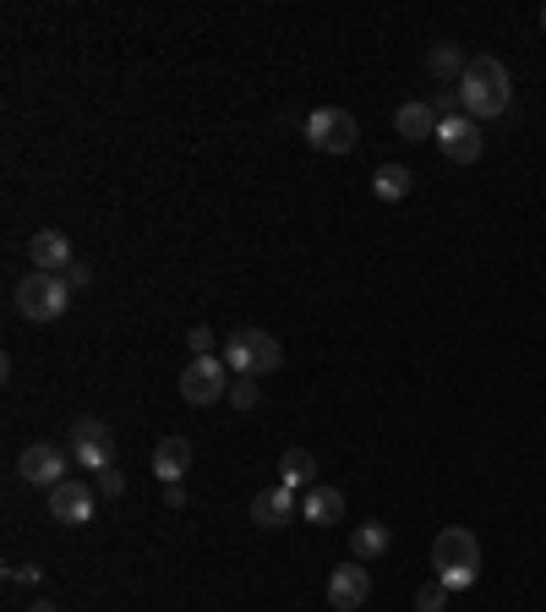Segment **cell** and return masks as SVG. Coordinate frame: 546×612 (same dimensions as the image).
<instances>
[{"label": "cell", "mask_w": 546, "mask_h": 612, "mask_svg": "<svg viewBox=\"0 0 546 612\" xmlns=\"http://www.w3.org/2000/svg\"><path fill=\"white\" fill-rule=\"evenodd\" d=\"M459 105H465L470 121H498V116H509V105H514V77H509V66H503L498 55H476V61L465 66V77H459Z\"/></svg>", "instance_id": "obj_1"}, {"label": "cell", "mask_w": 546, "mask_h": 612, "mask_svg": "<svg viewBox=\"0 0 546 612\" xmlns=\"http://www.w3.org/2000/svg\"><path fill=\"white\" fill-rule=\"evenodd\" d=\"M432 575L448 586V591H470L481 580V547L465 525H448L432 536Z\"/></svg>", "instance_id": "obj_2"}, {"label": "cell", "mask_w": 546, "mask_h": 612, "mask_svg": "<svg viewBox=\"0 0 546 612\" xmlns=\"http://www.w3.org/2000/svg\"><path fill=\"white\" fill-rule=\"evenodd\" d=\"M72 306V280L66 274H28L22 285H17V312L28 317V323H55L61 312Z\"/></svg>", "instance_id": "obj_3"}, {"label": "cell", "mask_w": 546, "mask_h": 612, "mask_svg": "<svg viewBox=\"0 0 546 612\" xmlns=\"http://www.w3.org/2000/svg\"><path fill=\"white\" fill-rule=\"evenodd\" d=\"M225 367L241 372V378H263V372H279L284 367V345L263 334V328H241L230 345H225Z\"/></svg>", "instance_id": "obj_4"}, {"label": "cell", "mask_w": 546, "mask_h": 612, "mask_svg": "<svg viewBox=\"0 0 546 612\" xmlns=\"http://www.w3.org/2000/svg\"><path fill=\"white\" fill-rule=\"evenodd\" d=\"M306 143L317 153H350L361 143V127H356V116L350 110H334V105H323V110H312L306 116Z\"/></svg>", "instance_id": "obj_5"}, {"label": "cell", "mask_w": 546, "mask_h": 612, "mask_svg": "<svg viewBox=\"0 0 546 612\" xmlns=\"http://www.w3.org/2000/svg\"><path fill=\"white\" fill-rule=\"evenodd\" d=\"M225 361L219 356H192L186 372H181V400L186 405H214V400H230V383H225Z\"/></svg>", "instance_id": "obj_6"}, {"label": "cell", "mask_w": 546, "mask_h": 612, "mask_svg": "<svg viewBox=\"0 0 546 612\" xmlns=\"http://www.w3.org/2000/svg\"><path fill=\"white\" fill-rule=\"evenodd\" d=\"M94 503H99V492H94V481H61V487H50V520L55 525H88L94 520Z\"/></svg>", "instance_id": "obj_7"}, {"label": "cell", "mask_w": 546, "mask_h": 612, "mask_svg": "<svg viewBox=\"0 0 546 612\" xmlns=\"http://www.w3.org/2000/svg\"><path fill=\"white\" fill-rule=\"evenodd\" d=\"M367 597H372V575H367L361 558H350V564H339V569L328 575V608L334 612H361Z\"/></svg>", "instance_id": "obj_8"}, {"label": "cell", "mask_w": 546, "mask_h": 612, "mask_svg": "<svg viewBox=\"0 0 546 612\" xmlns=\"http://www.w3.org/2000/svg\"><path fill=\"white\" fill-rule=\"evenodd\" d=\"M17 470H22V481H33V487H61V481L72 476V455L55 449V444H33V449H22Z\"/></svg>", "instance_id": "obj_9"}, {"label": "cell", "mask_w": 546, "mask_h": 612, "mask_svg": "<svg viewBox=\"0 0 546 612\" xmlns=\"http://www.w3.org/2000/svg\"><path fill=\"white\" fill-rule=\"evenodd\" d=\"M437 149L448 153L454 164H476L487 143H481V132H476V121H470V116H454V121H443V127H437Z\"/></svg>", "instance_id": "obj_10"}, {"label": "cell", "mask_w": 546, "mask_h": 612, "mask_svg": "<svg viewBox=\"0 0 546 612\" xmlns=\"http://www.w3.org/2000/svg\"><path fill=\"white\" fill-rule=\"evenodd\" d=\"M28 263H33L39 274H66L77 258H72V241H66L61 230H39V236L28 241Z\"/></svg>", "instance_id": "obj_11"}, {"label": "cell", "mask_w": 546, "mask_h": 612, "mask_svg": "<svg viewBox=\"0 0 546 612\" xmlns=\"http://www.w3.org/2000/svg\"><path fill=\"white\" fill-rule=\"evenodd\" d=\"M252 520H258L263 531H284V525L295 520V492H290V487H263V492L252 498Z\"/></svg>", "instance_id": "obj_12"}, {"label": "cell", "mask_w": 546, "mask_h": 612, "mask_svg": "<svg viewBox=\"0 0 546 612\" xmlns=\"http://www.w3.org/2000/svg\"><path fill=\"white\" fill-rule=\"evenodd\" d=\"M437 110L426 105V99H410V105H400V116H394V132L405 138V143H426V138H437Z\"/></svg>", "instance_id": "obj_13"}, {"label": "cell", "mask_w": 546, "mask_h": 612, "mask_svg": "<svg viewBox=\"0 0 546 612\" xmlns=\"http://www.w3.org/2000/svg\"><path fill=\"white\" fill-rule=\"evenodd\" d=\"M186 470H192V438L170 433V438L153 449V476H159V481H181Z\"/></svg>", "instance_id": "obj_14"}, {"label": "cell", "mask_w": 546, "mask_h": 612, "mask_svg": "<svg viewBox=\"0 0 546 612\" xmlns=\"http://www.w3.org/2000/svg\"><path fill=\"white\" fill-rule=\"evenodd\" d=\"M301 514H306V525H339L345 492H339V487H312V492L301 498Z\"/></svg>", "instance_id": "obj_15"}, {"label": "cell", "mask_w": 546, "mask_h": 612, "mask_svg": "<svg viewBox=\"0 0 546 612\" xmlns=\"http://www.w3.org/2000/svg\"><path fill=\"white\" fill-rule=\"evenodd\" d=\"M389 542H394V531H389L383 520H367V525H356V531H350V558L372 564V558H383V553H389Z\"/></svg>", "instance_id": "obj_16"}, {"label": "cell", "mask_w": 546, "mask_h": 612, "mask_svg": "<svg viewBox=\"0 0 546 612\" xmlns=\"http://www.w3.org/2000/svg\"><path fill=\"white\" fill-rule=\"evenodd\" d=\"M372 192H378V203H405L410 192H415V170H405V164H378V170H372Z\"/></svg>", "instance_id": "obj_17"}, {"label": "cell", "mask_w": 546, "mask_h": 612, "mask_svg": "<svg viewBox=\"0 0 546 612\" xmlns=\"http://www.w3.org/2000/svg\"><path fill=\"white\" fill-rule=\"evenodd\" d=\"M72 465H77V470H94V476L110 470V465H116V433H110V438H72Z\"/></svg>", "instance_id": "obj_18"}, {"label": "cell", "mask_w": 546, "mask_h": 612, "mask_svg": "<svg viewBox=\"0 0 546 612\" xmlns=\"http://www.w3.org/2000/svg\"><path fill=\"white\" fill-rule=\"evenodd\" d=\"M465 66H470V61H465V55H459V44H448V39H437V44L426 50V72H432L437 83H454V88H459Z\"/></svg>", "instance_id": "obj_19"}, {"label": "cell", "mask_w": 546, "mask_h": 612, "mask_svg": "<svg viewBox=\"0 0 546 612\" xmlns=\"http://www.w3.org/2000/svg\"><path fill=\"white\" fill-rule=\"evenodd\" d=\"M317 481V455L312 449H284V459H279V487H312Z\"/></svg>", "instance_id": "obj_20"}, {"label": "cell", "mask_w": 546, "mask_h": 612, "mask_svg": "<svg viewBox=\"0 0 546 612\" xmlns=\"http://www.w3.org/2000/svg\"><path fill=\"white\" fill-rule=\"evenodd\" d=\"M448 597H454V591H448L443 580H432V586L415 591V612H448Z\"/></svg>", "instance_id": "obj_21"}, {"label": "cell", "mask_w": 546, "mask_h": 612, "mask_svg": "<svg viewBox=\"0 0 546 612\" xmlns=\"http://www.w3.org/2000/svg\"><path fill=\"white\" fill-rule=\"evenodd\" d=\"M258 400H263V394H258V378H236V383H230V405H236V411H252Z\"/></svg>", "instance_id": "obj_22"}, {"label": "cell", "mask_w": 546, "mask_h": 612, "mask_svg": "<svg viewBox=\"0 0 546 612\" xmlns=\"http://www.w3.org/2000/svg\"><path fill=\"white\" fill-rule=\"evenodd\" d=\"M94 492H99V498H121V492H127V476L110 465V470H99V476H94Z\"/></svg>", "instance_id": "obj_23"}, {"label": "cell", "mask_w": 546, "mask_h": 612, "mask_svg": "<svg viewBox=\"0 0 546 612\" xmlns=\"http://www.w3.org/2000/svg\"><path fill=\"white\" fill-rule=\"evenodd\" d=\"M72 438H110V422H99V416H77V422H72Z\"/></svg>", "instance_id": "obj_24"}, {"label": "cell", "mask_w": 546, "mask_h": 612, "mask_svg": "<svg viewBox=\"0 0 546 612\" xmlns=\"http://www.w3.org/2000/svg\"><path fill=\"white\" fill-rule=\"evenodd\" d=\"M186 345H192L197 356H214V334H208V328H192V334H186Z\"/></svg>", "instance_id": "obj_25"}, {"label": "cell", "mask_w": 546, "mask_h": 612, "mask_svg": "<svg viewBox=\"0 0 546 612\" xmlns=\"http://www.w3.org/2000/svg\"><path fill=\"white\" fill-rule=\"evenodd\" d=\"M39 575H44L39 564H11V580H17V586H39Z\"/></svg>", "instance_id": "obj_26"}, {"label": "cell", "mask_w": 546, "mask_h": 612, "mask_svg": "<svg viewBox=\"0 0 546 612\" xmlns=\"http://www.w3.org/2000/svg\"><path fill=\"white\" fill-rule=\"evenodd\" d=\"M66 280H72V285H77V291H83V285H88V280H94V269H88V263H83V258H77V263H72V269H66Z\"/></svg>", "instance_id": "obj_27"}, {"label": "cell", "mask_w": 546, "mask_h": 612, "mask_svg": "<svg viewBox=\"0 0 546 612\" xmlns=\"http://www.w3.org/2000/svg\"><path fill=\"white\" fill-rule=\"evenodd\" d=\"M164 503L181 509V503H186V487H181V481H164Z\"/></svg>", "instance_id": "obj_28"}, {"label": "cell", "mask_w": 546, "mask_h": 612, "mask_svg": "<svg viewBox=\"0 0 546 612\" xmlns=\"http://www.w3.org/2000/svg\"><path fill=\"white\" fill-rule=\"evenodd\" d=\"M28 612H61V608H55V602H33Z\"/></svg>", "instance_id": "obj_29"}, {"label": "cell", "mask_w": 546, "mask_h": 612, "mask_svg": "<svg viewBox=\"0 0 546 612\" xmlns=\"http://www.w3.org/2000/svg\"><path fill=\"white\" fill-rule=\"evenodd\" d=\"M542 28H546V6H542Z\"/></svg>", "instance_id": "obj_30"}]
</instances>
